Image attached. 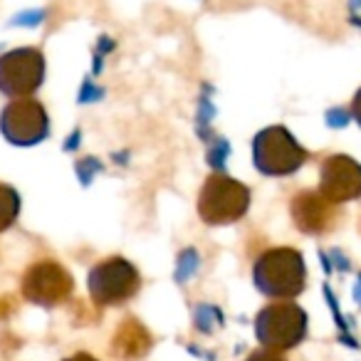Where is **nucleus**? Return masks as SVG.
Returning a JSON list of instances; mask_svg holds the SVG:
<instances>
[{"instance_id": "obj_14", "label": "nucleus", "mask_w": 361, "mask_h": 361, "mask_svg": "<svg viewBox=\"0 0 361 361\" xmlns=\"http://www.w3.org/2000/svg\"><path fill=\"white\" fill-rule=\"evenodd\" d=\"M351 109H354V119L361 124V90L356 92V97H354V104H351Z\"/></svg>"}, {"instance_id": "obj_1", "label": "nucleus", "mask_w": 361, "mask_h": 361, "mask_svg": "<svg viewBox=\"0 0 361 361\" xmlns=\"http://www.w3.org/2000/svg\"><path fill=\"white\" fill-rule=\"evenodd\" d=\"M255 282L270 297H295L305 287V262L292 247L270 250L260 257L255 267Z\"/></svg>"}, {"instance_id": "obj_2", "label": "nucleus", "mask_w": 361, "mask_h": 361, "mask_svg": "<svg viewBox=\"0 0 361 361\" xmlns=\"http://www.w3.org/2000/svg\"><path fill=\"white\" fill-rule=\"evenodd\" d=\"M250 203V193L243 183L228 178V176H211L198 198V211L206 223L223 226L233 223L245 213Z\"/></svg>"}, {"instance_id": "obj_9", "label": "nucleus", "mask_w": 361, "mask_h": 361, "mask_svg": "<svg viewBox=\"0 0 361 361\" xmlns=\"http://www.w3.org/2000/svg\"><path fill=\"white\" fill-rule=\"evenodd\" d=\"M322 196L331 203H344L361 196V166L349 156H331L322 166Z\"/></svg>"}, {"instance_id": "obj_8", "label": "nucleus", "mask_w": 361, "mask_h": 361, "mask_svg": "<svg viewBox=\"0 0 361 361\" xmlns=\"http://www.w3.org/2000/svg\"><path fill=\"white\" fill-rule=\"evenodd\" d=\"M23 292L37 305H60L72 292V277L57 262H37L23 280Z\"/></svg>"}, {"instance_id": "obj_10", "label": "nucleus", "mask_w": 361, "mask_h": 361, "mask_svg": "<svg viewBox=\"0 0 361 361\" xmlns=\"http://www.w3.org/2000/svg\"><path fill=\"white\" fill-rule=\"evenodd\" d=\"M292 216L297 228H302L305 233H324L334 226L336 206L322 193H302L292 203Z\"/></svg>"}, {"instance_id": "obj_12", "label": "nucleus", "mask_w": 361, "mask_h": 361, "mask_svg": "<svg viewBox=\"0 0 361 361\" xmlns=\"http://www.w3.org/2000/svg\"><path fill=\"white\" fill-rule=\"evenodd\" d=\"M18 208H20V198L13 191L11 186H3L0 183V231H6L18 216Z\"/></svg>"}, {"instance_id": "obj_13", "label": "nucleus", "mask_w": 361, "mask_h": 361, "mask_svg": "<svg viewBox=\"0 0 361 361\" xmlns=\"http://www.w3.org/2000/svg\"><path fill=\"white\" fill-rule=\"evenodd\" d=\"M247 361H285V359H282L280 351H275V349H260V351H255Z\"/></svg>"}, {"instance_id": "obj_4", "label": "nucleus", "mask_w": 361, "mask_h": 361, "mask_svg": "<svg viewBox=\"0 0 361 361\" xmlns=\"http://www.w3.org/2000/svg\"><path fill=\"white\" fill-rule=\"evenodd\" d=\"M45 80V57L35 47H20L0 57V92L27 97Z\"/></svg>"}, {"instance_id": "obj_3", "label": "nucleus", "mask_w": 361, "mask_h": 361, "mask_svg": "<svg viewBox=\"0 0 361 361\" xmlns=\"http://www.w3.org/2000/svg\"><path fill=\"white\" fill-rule=\"evenodd\" d=\"M257 339L265 344V349H290L300 344L307 329V317L292 302H275L267 305L257 314Z\"/></svg>"}, {"instance_id": "obj_7", "label": "nucleus", "mask_w": 361, "mask_h": 361, "mask_svg": "<svg viewBox=\"0 0 361 361\" xmlns=\"http://www.w3.org/2000/svg\"><path fill=\"white\" fill-rule=\"evenodd\" d=\"M0 129L8 139L20 146L35 144L47 136V114L42 104L20 97L6 106V111L0 116Z\"/></svg>"}, {"instance_id": "obj_15", "label": "nucleus", "mask_w": 361, "mask_h": 361, "mask_svg": "<svg viewBox=\"0 0 361 361\" xmlns=\"http://www.w3.org/2000/svg\"><path fill=\"white\" fill-rule=\"evenodd\" d=\"M67 361H94V359H92L90 354H75L72 359H67Z\"/></svg>"}, {"instance_id": "obj_6", "label": "nucleus", "mask_w": 361, "mask_h": 361, "mask_svg": "<svg viewBox=\"0 0 361 361\" xmlns=\"http://www.w3.org/2000/svg\"><path fill=\"white\" fill-rule=\"evenodd\" d=\"M139 285V272L119 257L97 265L90 275V292L97 305H121L136 295Z\"/></svg>"}, {"instance_id": "obj_5", "label": "nucleus", "mask_w": 361, "mask_h": 361, "mask_svg": "<svg viewBox=\"0 0 361 361\" xmlns=\"http://www.w3.org/2000/svg\"><path fill=\"white\" fill-rule=\"evenodd\" d=\"M307 154L285 126H270L255 139V164L265 173L285 176L305 164Z\"/></svg>"}, {"instance_id": "obj_11", "label": "nucleus", "mask_w": 361, "mask_h": 361, "mask_svg": "<svg viewBox=\"0 0 361 361\" xmlns=\"http://www.w3.org/2000/svg\"><path fill=\"white\" fill-rule=\"evenodd\" d=\"M151 349V336L139 322L129 319L116 329L114 341H111V351L114 356L126 361H136Z\"/></svg>"}]
</instances>
